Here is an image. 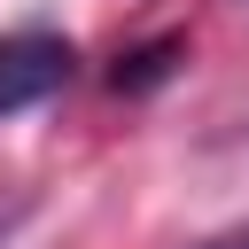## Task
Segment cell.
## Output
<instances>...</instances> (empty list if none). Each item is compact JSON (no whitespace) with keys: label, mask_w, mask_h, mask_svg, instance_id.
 <instances>
[{"label":"cell","mask_w":249,"mask_h":249,"mask_svg":"<svg viewBox=\"0 0 249 249\" xmlns=\"http://www.w3.org/2000/svg\"><path fill=\"white\" fill-rule=\"evenodd\" d=\"M179 54H187L179 39H156V47H140V54H124V62L109 70V86H117V93H148L156 78H171V62H179Z\"/></svg>","instance_id":"2"},{"label":"cell","mask_w":249,"mask_h":249,"mask_svg":"<svg viewBox=\"0 0 249 249\" xmlns=\"http://www.w3.org/2000/svg\"><path fill=\"white\" fill-rule=\"evenodd\" d=\"M70 62L78 54H70L62 31H8L0 39V117L47 101L54 86H70Z\"/></svg>","instance_id":"1"},{"label":"cell","mask_w":249,"mask_h":249,"mask_svg":"<svg viewBox=\"0 0 249 249\" xmlns=\"http://www.w3.org/2000/svg\"><path fill=\"white\" fill-rule=\"evenodd\" d=\"M210 249H249V226H241V233H226V241H210Z\"/></svg>","instance_id":"3"}]
</instances>
